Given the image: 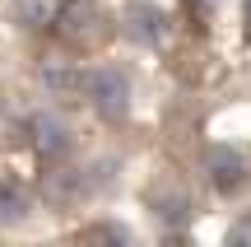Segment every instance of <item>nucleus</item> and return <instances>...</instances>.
<instances>
[{
    "label": "nucleus",
    "mask_w": 251,
    "mask_h": 247,
    "mask_svg": "<svg viewBox=\"0 0 251 247\" xmlns=\"http://www.w3.org/2000/svg\"><path fill=\"white\" fill-rule=\"evenodd\" d=\"M56 37H61V47H70V52H102V47L112 42V33H117V24H112V14L98 5V0H65L61 9H56L51 19Z\"/></svg>",
    "instance_id": "f257e3e1"
},
{
    "label": "nucleus",
    "mask_w": 251,
    "mask_h": 247,
    "mask_svg": "<svg viewBox=\"0 0 251 247\" xmlns=\"http://www.w3.org/2000/svg\"><path fill=\"white\" fill-rule=\"evenodd\" d=\"M84 98L93 103V112L102 121H121L130 112V80L117 65H98V70L84 75Z\"/></svg>",
    "instance_id": "f03ea898"
},
{
    "label": "nucleus",
    "mask_w": 251,
    "mask_h": 247,
    "mask_svg": "<svg viewBox=\"0 0 251 247\" xmlns=\"http://www.w3.org/2000/svg\"><path fill=\"white\" fill-rule=\"evenodd\" d=\"M28 145H33L42 159H56V154L70 149V126H65L56 112H37V117L28 121Z\"/></svg>",
    "instance_id": "7ed1b4c3"
},
{
    "label": "nucleus",
    "mask_w": 251,
    "mask_h": 247,
    "mask_svg": "<svg viewBox=\"0 0 251 247\" xmlns=\"http://www.w3.org/2000/svg\"><path fill=\"white\" fill-rule=\"evenodd\" d=\"M126 37L140 47H158L168 37V19H163L158 5H130L126 9Z\"/></svg>",
    "instance_id": "20e7f679"
},
{
    "label": "nucleus",
    "mask_w": 251,
    "mask_h": 247,
    "mask_svg": "<svg viewBox=\"0 0 251 247\" xmlns=\"http://www.w3.org/2000/svg\"><path fill=\"white\" fill-rule=\"evenodd\" d=\"M56 9H61V0H9V19H14L24 33L47 28L56 19Z\"/></svg>",
    "instance_id": "39448f33"
},
{
    "label": "nucleus",
    "mask_w": 251,
    "mask_h": 247,
    "mask_svg": "<svg viewBox=\"0 0 251 247\" xmlns=\"http://www.w3.org/2000/svg\"><path fill=\"white\" fill-rule=\"evenodd\" d=\"M28 220V192L19 177L0 173V224H24Z\"/></svg>",
    "instance_id": "423d86ee"
},
{
    "label": "nucleus",
    "mask_w": 251,
    "mask_h": 247,
    "mask_svg": "<svg viewBox=\"0 0 251 247\" xmlns=\"http://www.w3.org/2000/svg\"><path fill=\"white\" fill-rule=\"evenodd\" d=\"M209 168H219V187H237V173H242V159L233 149H214Z\"/></svg>",
    "instance_id": "0eeeda50"
},
{
    "label": "nucleus",
    "mask_w": 251,
    "mask_h": 247,
    "mask_svg": "<svg viewBox=\"0 0 251 247\" xmlns=\"http://www.w3.org/2000/svg\"><path fill=\"white\" fill-rule=\"evenodd\" d=\"M228 238H233V243H242V238H251V220H242V224H237L233 233H228Z\"/></svg>",
    "instance_id": "6e6552de"
},
{
    "label": "nucleus",
    "mask_w": 251,
    "mask_h": 247,
    "mask_svg": "<svg viewBox=\"0 0 251 247\" xmlns=\"http://www.w3.org/2000/svg\"><path fill=\"white\" fill-rule=\"evenodd\" d=\"M196 5H200V9H205V5H214V0H196Z\"/></svg>",
    "instance_id": "1a4fd4ad"
},
{
    "label": "nucleus",
    "mask_w": 251,
    "mask_h": 247,
    "mask_svg": "<svg viewBox=\"0 0 251 247\" xmlns=\"http://www.w3.org/2000/svg\"><path fill=\"white\" fill-rule=\"evenodd\" d=\"M247 19H251V0H247Z\"/></svg>",
    "instance_id": "9d476101"
}]
</instances>
